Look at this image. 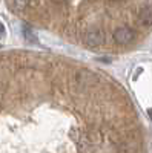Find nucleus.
Here are the masks:
<instances>
[{"instance_id": "obj_1", "label": "nucleus", "mask_w": 152, "mask_h": 153, "mask_svg": "<svg viewBox=\"0 0 152 153\" xmlns=\"http://www.w3.org/2000/svg\"><path fill=\"white\" fill-rule=\"evenodd\" d=\"M105 38H106L105 32L98 28H91L89 31L85 32V42L89 46H100L105 42Z\"/></svg>"}, {"instance_id": "obj_2", "label": "nucleus", "mask_w": 152, "mask_h": 153, "mask_svg": "<svg viewBox=\"0 0 152 153\" xmlns=\"http://www.w3.org/2000/svg\"><path fill=\"white\" fill-rule=\"evenodd\" d=\"M134 37H135V32L131 28H126V26H121L114 32V40L120 45H128L129 42L134 40Z\"/></svg>"}, {"instance_id": "obj_3", "label": "nucleus", "mask_w": 152, "mask_h": 153, "mask_svg": "<svg viewBox=\"0 0 152 153\" xmlns=\"http://www.w3.org/2000/svg\"><path fill=\"white\" fill-rule=\"evenodd\" d=\"M138 23L142 26H151L152 25V6H146L142 9L140 16H138Z\"/></svg>"}, {"instance_id": "obj_4", "label": "nucleus", "mask_w": 152, "mask_h": 153, "mask_svg": "<svg viewBox=\"0 0 152 153\" xmlns=\"http://www.w3.org/2000/svg\"><path fill=\"white\" fill-rule=\"evenodd\" d=\"M3 35H5V26H3L2 23H0V38H2Z\"/></svg>"}, {"instance_id": "obj_5", "label": "nucleus", "mask_w": 152, "mask_h": 153, "mask_svg": "<svg viewBox=\"0 0 152 153\" xmlns=\"http://www.w3.org/2000/svg\"><path fill=\"white\" fill-rule=\"evenodd\" d=\"M148 113H149V118H151V121H152V109H149Z\"/></svg>"}]
</instances>
